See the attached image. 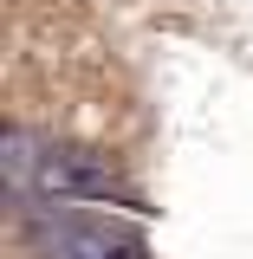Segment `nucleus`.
<instances>
[{"instance_id":"nucleus-1","label":"nucleus","mask_w":253,"mask_h":259,"mask_svg":"<svg viewBox=\"0 0 253 259\" xmlns=\"http://www.w3.org/2000/svg\"><path fill=\"white\" fill-rule=\"evenodd\" d=\"M26 240L39 259H150L143 233L117 214H97L85 201H39L26 221Z\"/></svg>"},{"instance_id":"nucleus-2","label":"nucleus","mask_w":253,"mask_h":259,"mask_svg":"<svg viewBox=\"0 0 253 259\" xmlns=\"http://www.w3.org/2000/svg\"><path fill=\"white\" fill-rule=\"evenodd\" d=\"M39 201H130V188L104 162L78 156V149H52L39 168Z\"/></svg>"},{"instance_id":"nucleus-3","label":"nucleus","mask_w":253,"mask_h":259,"mask_svg":"<svg viewBox=\"0 0 253 259\" xmlns=\"http://www.w3.org/2000/svg\"><path fill=\"white\" fill-rule=\"evenodd\" d=\"M39 168H46V149L26 130H7V201L20 214H26V201H39Z\"/></svg>"}]
</instances>
